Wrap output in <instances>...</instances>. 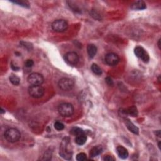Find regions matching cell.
I'll use <instances>...</instances> for the list:
<instances>
[{"label": "cell", "mask_w": 161, "mask_h": 161, "mask_svg": "<svg viewBox=\"0 0 161 161\" xmlns=\"http://www.w3.org/2000/svg\"><path fill=\"white\" fill-rule=\"evenodd\" d=\"M59 154L60 157L66 160H71L73 154V149L69 137H65L62 140L60 145Z\"/></svg>", "instance_id": "6da1fadb"}, {"label": "cell", "mask_w": 161, "mask_h": 161, "mask_svg": "<svg viewBox=\"0 0 161 161\" xmlns=\"http://www.w3.org/2000/svg\"><path fill=\"white\" fill-rule=\"evenodd\" d=\"M4 136L5 139H6L8 142L14 143L19 141L21 137V133L17 128H9L5 131Z\"/></svg>", "instance_id": "7a4b0ae2"}, {"label": "cell", "mask_w": 161, "mask_h": 161, "mask_svg": "<svg viewBox=\"0 0 161 161\" xmlns=\"http://www.w3.org/2000/svg\"><path fill=\"white\" fill-rule=\"evenodd\" d=\"M74 106L71 103H64L59 106L58 111L60 115L64 117L71 116L74 113Z\"/></svg>", "instance_id": "3957f363"}, {"label": "cell", "mask_w": 161, "mask_h": 161, "mask_svg": "<svg viewBox=\"0 0 161 161\" xmlns=\"http://www.w3.org/2000/svg\"><path fill=\"white\" fill-rule=\"evenodd\" d=\"M28 93L31 97L34 98H40L44 95L45 90L41 85L31 86L28 89Z\"/></svg>", "instance_id": "277c9868"}, {"label": "cell", "mask_w": 161, "mask_h": 161, "mask_svg": "<svg viewBox=\"0 0 161 161\" xmlns=\"http://www.w3.org/2000/svg\"><path fill=\"white\" fill-rule=\"evenodd\" d=\"M27 81L32 86H40L44 82V79L42 74L37 72H34L28 76Z\"/></svg>", "instance_id": "5b68a950"}, {"label": "cell", "mask_w": 161, "mask_h": 161, "mask_svg": "<svg viewBox=\"0 0 161 161\" xmlns=\"http://www.w3.org/2000/svg\"><path fill=\"white\" fill-rule=\"evenodd\" d=\"M52 28L57 32H63L68 28V23L64 20H57L52 23Z\"/></svg>", "instance_id": "8992f818"}, {"label": "cell", "mask_w": 161, "mask_h": 161, "mask_svg": "<svg viewBox=\"0 0 161 161\" xmlns=\"http://www.w3.org/2000/svg\"><path fill=\"white\" fill-rule=\"evenodd\" d=\"M58 86L60 89L63 91H70L74 86V82L69 78H64L61 79L58 83Z\"/></svg>", "instance_id": "52a82bcc"}, {"label": "cell", "mask_w": 161, "mask_h": 161, "mask_svg": "<svg viewBox=\"0 0 161 161\" xmlns=\"http://www.w3.org/2000/svg\"><path fill=\"white\" fill-rule=\"evenodd\" d=\"M134 53L137 58L141 59L145 63H147L149 61V55L145 49L141 46H138L135 48Z\"/></svg>", "instance_id": "ba28073f"}, {"label": "cell", "mask_w": 161, "mask_h": 161, "mask_svg": "<svg viewBox=\"0 0 161 161\" xmlns=\"http://www.w3.org/2000/svg\"><path fill=\"white\" fill-rule=\"evenodd\" d=\"M105 60L108 65L114 66L118 64L119 61H120V58H119L117 54L111 52L108 53L105 55Z\"/></svg>", "instance_id": "9c48e42d"}, {"label": "cell", "mask_w": 161, "mask_h": 161, "mask_svg": "<svg viewBox=\"0 0 161 161\" xmlns=\"http://www.w3.org/2000/svg\"><path fill=\"white\" fill-rule=\"evenodd\" d=\"M65 59L67 63L71 65H76L78 63L79 55L74 52H69L65 55Z\"/></svg>", "instance_id": "30bf717a"}, {"label": "cell", "mask_w": 161, "mask_h": 161, "mask_svg": "<svg viewBox=\"0 0 161 161\" xmlns=\"http://www.w3.org/2000/svg\"><path fill=\"white\" fill-rule=\"evenodd\" d=\"M117 152L119 156V157L125 159L128 157V150L123 146H118L117 147Z\"/></svg>", "instance_id": "8fae6325"}, {"label": "cell", "mask_w": 161, "mask_h": 161, "mask_svg": "<svg viewBox=\"0 0 161 161\" xmlns=\"http://www.w3.org/2000/svg\"><path fill=\"white\" fill-rule=\"evenodd\" d=\"M122 112L125 114V115H131L132 117H137L138 115L137 109L135 106L130 107L127 109H125L123 111H122Z\"/></svg>", "instance_id": "7c38bea8"}, {"label": "cell", "mask_w": 161, "mask_h": 161, "mask_svg": "<svg viewBox=\"0 0 161 161\" xmlns=\"http://www.w3.org/2000/svg\"><path fill=\"white\" fill-rule=\"evenodd\" d=\"M131 8L134 10H142L146 8V4L143 1H137L132 4Z\"/></svg>", "instance_id": "4fadbf2b"}, {"label": "cell", "mask_w": 161, "mask_h": 161, "mask_svg": "<svg viewBox=\"0 0 161 161\" xmlns=\"http://www.w3.org/2000/svg\"><path fill=\"white\" fill-rule=\"evenodd\" d=\"M103 151V147L101 145H97L94 147H93L90 150V155L91 157H95L99 155Z\"/></svg>", "instance_id": "5bb4252c"}, {"label": "cell", "mask_w": 161, "mask_h": 161, "mask_svg": "<svg viewBox=\"0 0 161 161\" xmlns=\"http://www.w3.org/2000/svg\"><path fill=\"white\" fill-rule=\"evenodd\" d=\"M87 54L90 58H93L97 53V47L94 44H89L87 47Z\"/></svg>", "instance_id": "9a60e30c"}, {"label": "cell", "mask_w": 161, "mask_h": 161, "mask_svg": "<svg viewBox=\"0 0 161 161\" xmlns=\"http://www.w3.org/2000/svg\"><path fill=\"white\" fill-rule=\"evenodd\" d=\"M126 125H127V127L128 128V129L130 131L132 132L134 134H137V135L138 134L139 130L133 123H132L130 120H127Z\"/></svg>", "instance_id": "2e32d148"}, {"label": "cell", "mask_w": 161, "mask_h": 161, "mask_svg": "<svg viewBox=\"0 0 161 161\" xmlns=\"http://www.w3.org/2000/svg\"><path fill=\"white\" fill-rule=\"evenodd\" d=\"M86 140H87V137L86 136V134L83 133V134L79 135V136H77L76 137L75 141H76V143L77 145H84L86 143Z\"/></svg>", "instance_id": "e0dca14e"}, {"label": "cell", "mask_w": 161, "mask_h": 161, "mask_svg": "<svg viewBox=\"0 0 161 161\" xmlns=\"http://www.w3.org/2000/svg\"><path fill=\"white\" fill-rule=\"evenodd\" d=\"M91 70L93 72V73L96 74V75H101L102 74V70L100 68V67L96 64H93L91 66Z\"/></svg>", "instance_id": "ac0fdd59"}, {"label": "cell", "mask_w": 161, "mask_h": 161, "mask_svg": "<svg viewBox=\"0 0 161 161\" xmlns=\"http://www.w3.org/2000/svg\"><path fill=\"white\" fill-rule=\"evenodd\" d=\"M9 81L15 86H18L20 83V77L15 74H12L9 76Z\"/></svg>", "instance_id": "d6986e66"}, {"label": "cell", "mask_w": 161, "mask_h": 161, "mask_svg": "<svg viewBox=\"0 0 161 161\" xmlns=\"http://www.w3.org/2000/svg\"><path fill=\"white\" fill-rule=\"evenodd\" d=\"M71 133L72 134L74 135V136H79V135H81V134H83V133H85V132L82 130V129L79 128H77V127H74L72 128L71 130Z\"/></svg>", "instance_id": "ffe728a7"}, {"label": "cell", "mask_w": 161, "mask_h": 161, "mask_svg": "<svg viewBox=\"0 0 161 161\" xmlns=\"http://www.w3.org/2000/svg\"><path fill=\"white\" fill-rule=\"evenodd\" d=\"M54 128L58 131H61L64 128V125L60 122H55L54 123Z\"/></svg>", "instance_id": "44dd1931"}, {"label": "cell", "mask_w": 161, "mask_h": 161, "mask_svg": "<svg viewBox=\"0 0 161 161\" xmlns=\"http://www.w3.org/2000/svg\"><path fill=\"white\" fill-rule=\"evenodd\" d=\"M87 159L86 155L85 153H79L76 156V160L78 161H84Z\"/></svg>", "instance_id": "7402d4cb"}, {"label": "cell", "mask_w": 161, "mask_h": 161, "mask_svg": "<svg viewBox=\"0 0 161 161\" xmlns=\"http://www.w3.org/2000/svg\"><path fill=\"white\" fill-rule=\"evenodd\" d=\"M14 3H16L19 4L20 6H22L24 7H29V3L27 1H12Z\"/></svg>", "instance_id": "603a6c76"}, {"label": "cell", "mask_w": 161, "mask_h": 161, "mask_svg": "<svg viewBox=\"0 0 161 161\" xmlns=\"http://www.w3.org/2000/svg\"><path fill=\"white\" fill-rule=\"evenodd\" d=\"M34 64V62L32 60L28 59L25 61V66L27 67V68H31Z\"/></svg>", "instance_id": "cb8c5ba5"}, {"label": "cell", "mask_w": 161, "mask_h": 161, "mask_svg": "<svg viewBox=\"0 0 161 161\" xmlns=\"http://www.w3.org/2000/svg\"><path fill=\"white\" fill-rule=\"evenodd\" d=\"M103 160H105V161H112V160H115V158H113V156H111V155H105V157H104L103 158Z\"/></svg>", "instance_id": "d4e9b609"}, {"label": "cell", "mask_w": 161, "mask_h": 161, "mask_svg": "<svg viewBox=\"0 0 161 161\" xmlns=\"http://www.w3.org/2000/svg\"><path fill=\"white\" fill-rule=\"evenodd\" d=\"M105 81L109 86H113V82L112 79L110 78V77H107L106 78H105Z\"/></svg>", "instance_id": "484cf974"}, {"label": "cell", "mask_w": 161, "mask_h": 161, "mask_svg": "<svg viewBox=\"0 0 161 161\" xmlns=\"http://www.w3.org/2000/svg\"><path fill=\"white\" fill-rule=\"evenodd\" d=\"M12 66V69L13 70H14V71H18V70L20 69V68H19L18 67L14 66V65L13 64V63H12V66Z\"/></svg>", "instance_id": "4316f807"}, {"label": "cell", "mask_w": 161, "mask_h": 161, "mask_svg": "<svg viewBox=\"0 0 161 161\" xmlns=\"http://www.w3.org/2000/svg\"><path fill=\"white\" fill-rule=\"evenodd\" d=\"M160 39H159V42H158V47H159V49H160Z\"/></svg>", "instance_id": "83f0119b"}, {"label": "cell", "mask_w": 161, "mask_h": 161, "mask_svg": "<svg viewBox=\"0 0 161 161\" xmlns=\"http://www.w3.org/2000/svg\"><path fill=\"white\" fill-rule=\"evenodd\" d=\"M4 111V110H3V109L1 108V113H4V111Z\"/></svg>", "instance_id": "f1b7e54d"}]
</instances>
